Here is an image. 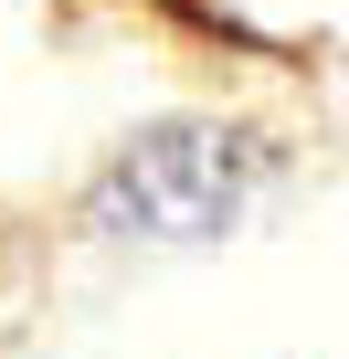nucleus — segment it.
I'll return each mask as SVG.
<instances>
[{
  "label": "nucleus",
  "instance_id": "1",
  "mask_svg": "<svg viewBox=\"0 0 349 359\" xmlns=\"http://www.w3.org/2000/svg\"><path fill=\"white\" fill-rule=\"evenodd\" d=\"M233 201H244V169H233L212 137L138 148V158L117 169V191H106V212H117V222H138V233H212Z\"/></svg>",
  "mask_w": 349,
  "mask_h": 359
}]
</instances>
